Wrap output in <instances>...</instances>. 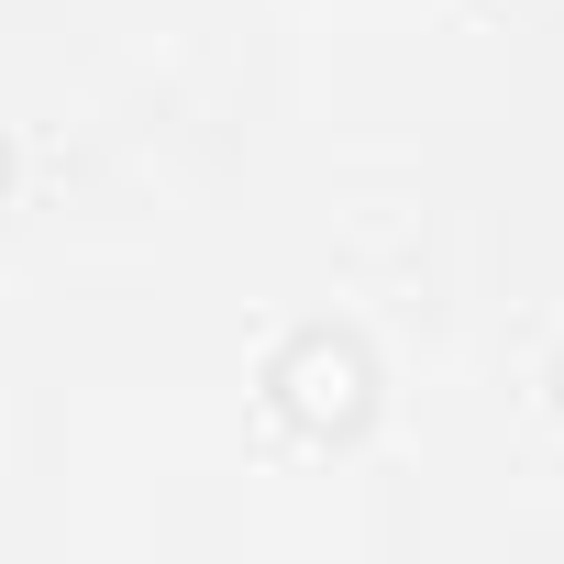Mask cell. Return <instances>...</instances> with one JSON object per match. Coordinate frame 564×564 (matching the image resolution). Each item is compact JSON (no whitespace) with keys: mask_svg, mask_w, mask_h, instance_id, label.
<instances>
[{"mask_svg":"<svg viewBox=\"0 0 564 564\" xmlns=\"http://www.w3.org/2000/svg\"><path fill=\"white\" fill-rule=\"evenodd\" d=\"M265 399H276V421H289L300 443H355V432L377 421V355H366L355 333L311 322V333H289V344H276Z\"/></svg>","mask_w":564,"mask_h":564,"instance_id":"cell-1","label":"cell"},{"mask_svg":"<svg viewBox=\"0 0 564 564\" xmlns=\"http://www.w3.org/2000/svg\"><path fill=\"white\" fill-rule=\"evenodd\" d=\"M0 188H12V144H0Z\"/></svg>","mask_w":564,"mask_h":564,"instance_id":"cell-2","label":"cell"},{"mask_svg":"<svg viewBox=\"0 0 564 564\" xmlns=\"http://www.w3.org/2000/svg\"><path fill=\"white\" fill-rule=\"evenodd\" d=\"M553 410H564V366H553Z\"/></svg>","mask_w":564,"mask_h":564,"instance_id":"cell-3","label":"cell"}]
</instances>
